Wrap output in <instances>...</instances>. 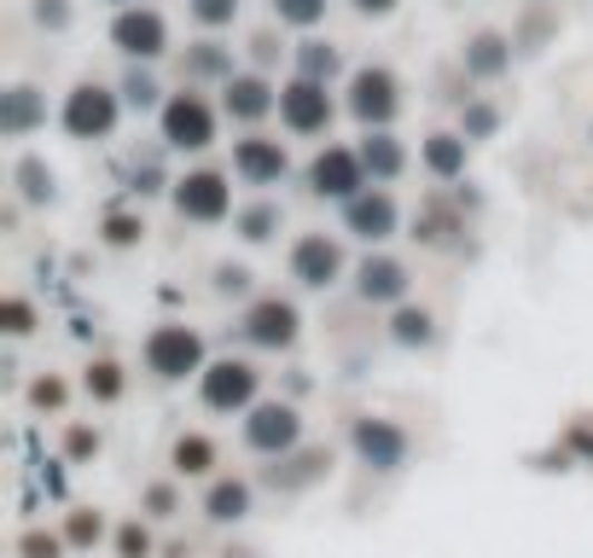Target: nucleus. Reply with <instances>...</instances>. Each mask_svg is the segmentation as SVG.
Returning <instances> with one entry per match:
<instances>
[{"label": "nucleus", "instance_id": "nucleus-3", "mask_svg": "<svg viewBox=\"0 0 593 558\" xmlns=\"http://www.w3.org/2000/svg\"><path fill=\"white\" fill-rule=\"evenodd\" d=\"M164 134L169 146H210V111H204V99L198 93H180L169 99V111H164Z\"/></svg>", "mask_w": 593, "mask_h": 558}, {"label": "nucleus", "instance_id": "nucleus-19", "mask_svg": "<svg viewBox=\"0 0 593 558\" xmlns=\"http://www.w3.org/2000/svg\"><path fill=\"white\" fill-rule=\"evenodd\" d=\"M360 163H367L373 175H396L402 169V151H396V140H367V151H360Z\"/></svg>", "mask_w": 593, "mask_h": 558}, {"label": "nucleus", "instance_id": "nucleus-27", "mask_svg": "<svg viewBox=\"0 0 593 558\" xmlns=\"http://www.w3.org/2000/svg\"><path fill=\"white\" fill-rule=\"evenodd\" d=\"M30 117H36V99H30V93H12V106H7V129H23Z\"/></svg>", "mask_w": 593, "mask_h": 558}, {"label": "nucleus", "instance_id": "nucleus-10", "mask_svg": "<svg viewBox=\"0 0 593 558\" xmlns=\"http://www.w3.org/2000/svg\"><path fill=\"white\" fill-rule=\"evenodd\" d=\"M245 437H250V448H263V454L291 448V442H297V413H291V408H256Z\"/></svg>", "mask_w": 593, "mask_h": 558}, {"label": "nucleus", "instance_id": "nucleus-18", "mask_svg": "<svg viewBox=\"0 0 593 558\" xmlns=\"http://www.w3.org/2000/svg\"><path fill=\"white\" fill-rule=\"evenodd\" d=\"M425 163H431L436 175H459V169H466V140H454V134H431Z\"/></svg>", "mask_w": 593, "mask_h": 558}, {"label": "nucleus", "instance_id": "nucleus-23", "mask_svg": "<svg viewBox=\"0 0 593 558\" xmlns=\"http://www.w3.org/2000/svg\"><path fill=\"white\" fill-rule=\"evenodd\" d=\"M303 70H308V76H332V70H338V53L320 47V41H308V47H303Z\"/></svg>", "mask_w": 593, "mask_h": 558}, {"label": "nucleus", "instance_id": "nucleus-2", "mask_svg": "<svg viewBox=\"0 0 593 558\" xmlns=\"http://www.w3.org/2000/svg\"><path fill=\"white\" fill-rule=\"evenodd\" d=\"M146 361L158 378H180V372L198 367V338L187 332V326H164V332L146 343Z\"/></svg>", "mask_w": 593, "mask_h": 558}, {"label": "nucleus", "instance_id": "nucleus-4", "mask_svg": "<svg viewBox=\"0 0 593 558\" xmlns=\"http://www.w3.org/2000/svg\"><path fill=\"white\" fill-rule=\"evenodd\" d=\"M111 122H117V106H111L106 88H76L70 93V106H65V129L70 134L88 140V134H106Z\"/></svg>", "mask_w": 593, "mask_h": 558}, {"label": "nucleus", "instance_id": "nucleus-22", "mask_svg": "<svg viewBox=\"0 0 593 558\" xmlns=\"http://www.w3.org/2000/svg\"><path fill=\"white\" fill-rule=\"evenodd\" d=\"M396 338L402 343H431V315H414V309L396 315Z\"/></svg>", "mask_w": 593, "mask_h": 558}, {"label": "nucleus", "instance_id": "nucleus-20", "mask_svg": "<svg viewBox=\"0 0 593 558\" xmlns=\"http://www.w3.org/2000/svg\"><path fill=\"white\" fill-rule=\"evenodd\" d=\"M245 500H250V495H245L239 484H221V489L210 495V518H221V524H227V518H239V512H245Z\"/></svg>", "mask_w": 593, "mask_h": 558}, {"label": "nucleus", "instance_id": "nucleus-6", "mask_svg": "<svg viewBox=\"0 0 593 558\" xmlns=\"http://www.w3.org/2000/svg\"><path fill=\"white\" fill-rule=\"evenodd\" d=\"M175 205L180 216H192V221H216L227 216V187H221V175H187L175 192Z\"/></svg>", "mask_w": 593, "mask_h": 558}, {"label": "nucleus", "instance_id": "nucleus-12", "mask_svg": "<svg viewBox=\"0 0 593 558\" xmlns=\"http://www.w3.org/2000/svg\"><path fill=\"white\" fill-rule=\"evenodd\" d=\"M234 163H239L245 181H279V175H286V151H279V140H245L234 151Z\"/></svg>", "mask_w": 593, "mask_h": 558}, {"label": "nucleus", "instance_id": "nucleus-24", "mask_svg": "<svg viewBox=\"0 0 593 558\" xmlns=\"http://www.w3.org/2000/svg\"><path fill=\"white\" fill-rule=\"evenodd\" d=\"M192 12H198L204 23H234V12H239V0H192Z\"/></svg>", "mask_w": 593, "mask_h": 558}, {"label": "nucleus", "instance_id": "nucleus-8", "mask_svg": "<svg viewBox=\"0 0 593 558\" xmlns=\"http://www.w3.org/2000/svg\"><path fill=\"white\" fill-rule=\"evenodd\" d=\"M111 36H117L122 53H140V59L164 53V18H158V12H122Z\"/></svg>", "mask_w": 593, "mask_h": 558}, {"label": "nucleus", "instance_id": "nucleus-30", "mask_svg": "<svg viewBox=\"0 0 593 558\" xmlns=\"http://www.w3.org/2000/svg\"><path fill=\"white\" fill-rule=\"evenodd\" d=\"M355 7H360V12H391L396 0H355Z\"/></svg>", "mask_w": 593, "mask_h": 558}, {"label": "nucleus", "instance_id": "nucleus-16", "mask_svg": "<svg viewBox=\"0 0 593 558\" xmlns=\"http://www.w3.org/2000/svg\"><path fill=\"white\" fill-rule=\"evenodd\" d=\"M407 291V273L396 268V262H360V297L367 302H384V297H402Z\"/></svg>", "mask_w": 593, "mask_h": 558}, {"label": "nucleus", "instance_id": "nucleus-17", "mask_svg": "<svg viewBox=\"0 0 593 558\" xmlns=\"http://www.w3.org/2000/svg\"><path fill=\"white\" fill-rule=\"evenodd\" d=\"M268 106H274V99H268L263 76H234V82H227V111H234V117H263Z\"/></svg>", "mask_w": 593, "mask_h": 558}, {"label": "nucleus", "instance_id": "nucleus-7", "mask_svg": "<svg viewBox=\"0 0 593 558\" xmlns=\"http://www.w3.org/2000/svg\"><path fill=\"white\" fill-rule=\"evenodd\" d=\"M349 106H355L360 122H391V111H396V82H391L384 70H360Z\"/></svg>", "mask_w": 593, "mask_h": 558}, {"label": "nucleus", "instance_id": "nucleus-11", "mask_svg": "<svg viewBox=\"0 0 593 558\" xmlns=\"http://www.w3.org/2000/svg\"><path fill=\"white\" fill-rule=\"evenodd\" d=\"M291 273L303 279V286H332V273H338V245H326L320 233L297 245L291 257Z\"/></svg>", "mask_w": 593, "mask_h": 558}, {"label": "nucleus", "instance_id": "nucleus-29", "mask_svg": "<svg viewBox=\"0 0 593 558\" xmlns=\"http://www.w3.org/2000/svg\"><path fill=\"white\" fill-rule=\"evenodd\" d=\"M151 93H158V88H151V76H128V99H135V106H146Z\"/></svg>", "mask_w": 593, "mask_h": 558}, {"label": "nucleus", "instance_id": "nucleus-15", "mask_svg": "<svg viewBox=\"0 0 593 558\" xmlns=\"http://www.w3.org/2000/svg\"><path fill=\"white\" fill-rule=\"evenodd\" d=\"M349 227H355V233H367V239H384L396 227V205L384 192L378 198H355V205H349Z\"/></svg>", "mask_w": 593, "mask_h": 558}, {"label": "nucleus", "instance_id": "nucleus-21", "mask_svg": "<svg viewBox=\"0 0 593 558\" xmlns=\"http://www.w3.org/2000/svg\"><path fill=\"white\" fill-rule=\"evenodd\" d=\"M274 12L286 18V23H315L326 12V0H274Z\"/></svg>", "mask_w": 593, "mask_h": 558}, {"label": "nucleus", "instance_id": "nucleus-5", "mask_svg": "<svg viewBox=\"0 0 593 558\" xmlns=\"http://www.w3.org/2000/svg\"><path fill=\"white\" fill-rule=\"evenodd\" d=\"M250 396H256V372L245 361H216L210 378H204V401L210 408H245Z\"/></svg>", "mask_w": 593, "mask_h": 558}, {"label": "nucleus", "instance_id": "nucleus-28", "mask_svg": "<svg viewBox=\"0 0 593 558\" xmlns=\"http://www.w3.org/2000/svg\"><path fill=\"white\" fill-rule=\"evenodd\" d=\"M274 221H279L274 210H250V216H245V239H268V227H274Z\"/></svg>", "mask_w": 593, "mask_h": 558}, {"label": "nucleus", "instance_id": "nucleus-1", "mask_svg": "<svg viewBox=\"0 0 593 558\" xmlns=\"http://www.w3.org/2000/svg\"><path fill=\"white\" fill-rule=\"evenodd\" d=\"M279 111H286V122L297 134H315V129H326L332 99H326V88L315 82V76H303V82H291L286 93H279Z\"/></svg>", "mask_w": 593, "mask_h": 558}, {"label": "nucleus", "instance_id": "nucleus-25", "mask_svg": "<svg viewBox=\"0 0 593 558\" xmlns=\"http://www.w3.org/2000/svg\"><path fill=\"white\" fill-rule=\"evenodd\" d=\"M175 460H180V471H204V466H210V448L192 437V442H180V448H175Z\"/></svg>", "mask_w": 593, "mask_h": 558}, {"label": "nucleus", "instance_id": "nucleus-26", "mask_svg": "<svg viewBox=\"0 0 593 558\" xmlns=\"http://www.w3.org/2000/svg\"><path fill=\"white\" fill-rule=\"evenodd\" d=\"M501 59H506V53H501V41H495V36H483V41H477V53H472V70H501Z\"/></svg>", "mask_w": 593, "mask_h": 558}, {"label": "nucleus", "instance_id": "nucleus-14", "mask_svg": "<svg viewBox=\"0 0 593 558\" xmlns=\"http://www.w3.org/2000/svg\"><path fill=\"white\" fill-rule=\"evenodd\" d=\"M250 338L268 343V349L291 343L297 338V315L286 309V302H263V309H250Z\"/></svg>", "mask_w": 593, "mask_h": 558}, {"label": "nucleus", "instance_id": "nucleus-9", "mask_svg": "<svg viewBox=\"0 0 593 558\" xmlns=\"http://www.w3.org/2000/svg\"><path fill=\"white\" fill-rule=\"evenodd\" d=\"M355 448L367 454V460H373L378 471H396V466H402V454H407L402 430L378 425V419H360V425H355Z\"/></svg>", "mask_w": 593, "mask_h": 558}, {"label": "nucleus", "instance_id": "nucleus-13", "mask_svg": "<svg viewBox=\"0 0 593 558\" xmlns=\"http://www.w3.org/2000/svg\"><path fill=\"white\" fill-rule=\"evenodd\" d=\"M360 187V163L349 151H320L315 158V192H332V198H349Z\"/></svg>", "mask_w": 593, "mask_h": 558}]
</instances>
